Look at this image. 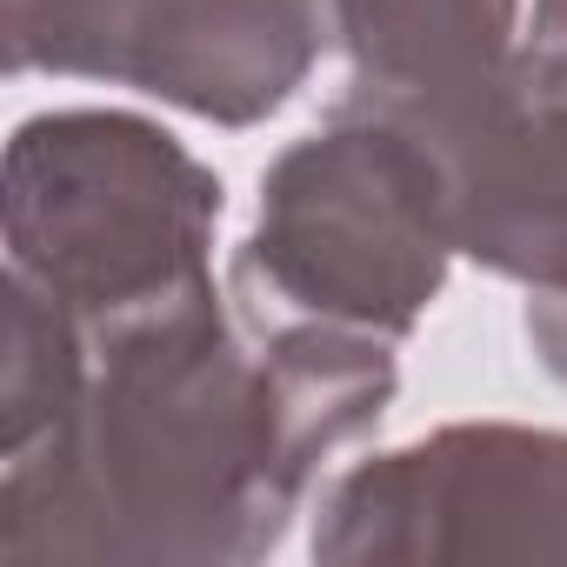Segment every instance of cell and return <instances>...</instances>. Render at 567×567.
<instances>
[{
  "instance_id": "obj_1",
  "label": "cell",
  "mask_w": 567,
  "mask_h": 567,
  "mask_svg": "<svg viewBox=\"0 0 567 567\" xmlns=\"http://www.w3.org/2000/svg\"><path fill=\"white\" fill-rule=\"evenodd\" d=\"M394 394V341L321 321L247 328L220 288L94 334L74 414L0 454V560H267L321 467L368 441Z\"/></svg>"
},
{
  "instance_id": "obj_2",
  "label": "cell",
  "mask_w": 567,
  "mask_h": 567,
  "mask_svg": "<svg viewBox=\"0 0 567 567\" xmlns=\"http://www.w3.org/2000/svg\"><path fill=\"white\" fill-rule=\"evenodd\" d=\"M454 254L434 141L408 114L341 94L260 174V214L234 247L227 301L247 328L321 321L401 348L441 301Z\"/></svg>"
},
{
  "instance_id": "obj_3",
  "label": "cell",
  "mask_w": 567,
  "mask_h": 567,
  "mask_svg": "<svg viewBox=\"0 0 567 567\" xmlns=\"http://www.w3.org/2000/svg\"><path fill=\"white\" fill-rule=\"evenodd\" d=\"M220 174L127 107H54L0 161L8 274L34 280L87 334L214 295Z\"/></svg>"
},
{
  "instance_id": "obj_4",
  "label": "cell",
  "mask_w": 567,
  "mask_h": 567,
  "mask_svg": "<svg viewBox=\"0 0 567 567\" xmlns=\"http://www.w3.org/2000/svg\"><path fill=\"white\" fill-rule=\"evenodd\" d=\"M321 567H567V427L454 421L368 454L315 501Z\"/></svg>"
},
{
  "instance_id": "obj_5",
  "label": "cell",
  "mask_w": 567,
  "mask_h": 567,
  "mask_svg": "<svg viewBox=\"0 0 567 567\" xmlns=\"http://www.w3.org/2000/svg\"><path fill=\"white\" fill-rule=\"evenodd\" d=\"M334 48V0H8V68L260 127Z\"/></svg>"
},
{
  "instance_id": "obj_6",
  "label": "cell",
  "mask_w": 567,
  "mask_h": 567,
  "mask_svg": "<svg viewBox=\"0 0 567 567\" xmlns=\"http://www.w3.org/2000/svg\"><path fill=\"white\" fill-rule=\"evenodd\" d=\"M414 127L447 167L454 247L527 295H567V41Z\"/></svg>"
},
{
  "instance_id": "obj_7",
  "label": "cell",
  "mask_w": 567,
  "mask_h": 567,
  "mask_svg": "<svg viewBox=\"0 0 567 567\" xmlns=\"http://www.w3.org/2000/svg\"><path fill=\"white\" fill-rule=\"evenodd\" d=\"M334 41L348 94L427 121L527 48L567 41V0H334Z\"/></svg>"
}]
</instances>
